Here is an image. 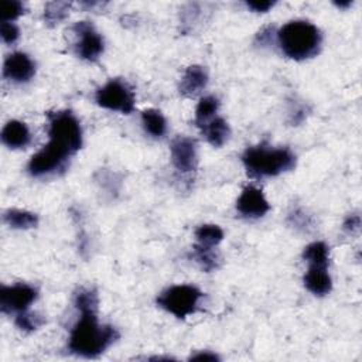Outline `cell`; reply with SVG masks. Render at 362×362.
Wrapping results in <instances>:
<instances>
[{
    "label": "cell",
    "instance_id": "6da1fadb",
    "mask_svg": "<svg viewBox=\"0 0 362 362\" xmlns=\"http://www.w3.org/2000/svg\"><path fill=\"white\" fill-rule=\"evenodd\" d=\"M96 311L98 308L79 310L81 317L72 327L68 341V348L72 354L83 358H96L119 338L115 327L98 322Z\"/></svg>",
    "mask_w": 362,
    "mask_h": 362
},
{
    "label": "cell",
    "instance_id": "7a4b0ae2",
    "mask_svg": "<svg viewBox=\"0 0 362 362\" xmlns=\"http://www.w3.org/2000/svg\"><path fill=\"white\" fill-rule=\"evenodd\" d=\"M242 163L250 178L274 177L296 167V156L287 147H269L264 144L247 147L242 154Z\"/></svg>",
    "mask_w": 362,
    "mask_h": 362
},
{
    "label": "cell",
    "instance_id": "3957f363",
    "mask_svg": "<svg viewBox=\"0 0 362 362\" xmlns=\"http://www.w3.org/2000/svg\"><path fill=\"white\" fill-rule=\"evenodd\" d=\"M276 35L284 55L296 61H303L317 55L322 42L320 30L313 23L304 20H296L284 24Z\"/></svg>",
    "mask_w": 362,
    "mask_h": 362
},
{
    "label": "cell",
    "instance_id": "277c9868",
    "mask_svg": "<svg viewBox=\"0 0 362 362\" xmlns=\"http://www.w3.org/2000/svg\"><path fill=\"white\" fill-rule=\"evenodd\" d=\"M47 117L49 141L74 156L82 147V129L76 116L71 110H59L49 112Z\"/></svg>",
    "mask_w": 362,
    "mask_h": 362
},
{
    "label": "cell",
    "instance_id": "5b68a950",
    "mask_svg": "<svg viewBox=\"0 0 362 362\" xmlns=\"http://www.w3.org/2000/svg\"><path fill=\"white\" fill-rule=\"evenodd\" d=\"M202 293L189 284H177L165 288L158 297L157 304L175 315L180 320L187 318L189 314L195 313Z\"/></svg>",
    "mask_w": 362,
    "mask_h": 362
},
{
    "label": "cell",
    "instance_id": "8992f818",
    "mask_svg": "<svg viewBox=\"0 0 362 362\" xmlns=\"http://www.w3.org/2000/svg\"><path fill=\"white\" fill-rule=\"evenodd\" d=\"M95 100L100 107L129 115L134 110V93L120 79H110L96 90Z\"/></svg>",
    "mask_w": 362,
    "mask_h": 362
},
{
    "label": "cell",
    "instance_id": "52a82bcc",
    "mask_svg": "<svg viewBox=\"0 0 362 362\" xmlns=\"http://www.w3.org/2000/svg\"><path fill=\"white\" fill-rule=\"evenodd\" d=\"M72 154L48 141L40 151H37L28 161L27 170L33 177H45L57 174L66 168L68 160Z\"/></svg>",
    "mask_w": 362,
    "mask_h": 362
},
{
    "label": "cell",
    "instance_id": "ba28073f",
    "mask_svg": "<svg viewBox=\"0 0 362 362\" xmlns=\"http://www.w3.org/2000/svg\"><path fill=\"white\" fill-rule=\"evenodd\" d=\"M37 290L25 283L13 286H1L0 288V310L4 314L23 313L37 300Z\"/></svg>",
    "mask_w": 362,
    "mask_h": 362
},
{
    "label": "cell",
    "instance_id": "9c48e42d",
    "mask_svg": "<svg viewBox=\"0 0 362 362\" xmlns=\"http://www.w3.org/2000/svg\"><path fill=\"white\" fill-rule=\"evenodd\" d=\"M74 33L78 37L76 52L82 59L96 61L99 55L103 52V40L100 34L95 30V27L89 21H78L72 27Z\"/></svg>",
    "mask_w": 362,
    "mask_h": 362
},
{
    "label": "cell",
    "instance_id": "30bf717a",
    "mask_svg": "<svg viewBox=\"0 0 362 362\" xmlns=\"http://www.w3.org/2000/svg\"><path fill=\"white\" fill-rule=\"evenodd\" d=\"M170 151L173 165L178 173L189 174L197 170L198 154L195 140L185 136H178L171 141Z\"/></svg>",
    "mask_w": 362,
    "mask_h": 362
},
{
    "label": "cell",
    "instance_id": "8fae6325",
    "mask_svg": "<svg viewBox=\"0 0 362 362\" xmlns=\"http://www.w3.org/2000/svg\"><path fill=\"white\" fill-rule=\"evenodd\" d=\"M236 209L242 216L255 219L269 212L270 205L259 188L249 185L243 188L242 194L239 195L236 201Z\"/></svg>",
    "mask_w": 362,
    "mask_h": 362
},
{
    "label": "cell",
    "instance_id": "7c38bea8",
    "mask_svg": "<svg viewBox=\"0 0 362 362\" xmlns=\"http://www.w3.org/2000/svg\"><path fill=\"white\" fill-rule=\"evenodd\" d=\"M35 74V64L24 52H13L6 57L3 76L13 82H28Z\"/></svg>",
    "mask_w": 362,
    "mask_h": 362
},
{
    "label": "cell",
    "instance_id": "4fadbf2b",
    "mask_svg": "<svg viewBox=\"0 0 362 362\" xmlns=\"http://www.w3.org/2000/svg\"><path fill=\"white\" fill-rule=\"evenodd\" d=\"M208 83V74L199 65H189L180 82L178 90L185 98H194L201 93Z\"/></svg>",
    "mask_w": 362,
    "mask_h": 362
},
{
    "label": "cell",
    "instance_id": "5bb4252c",
    "mask_svg": "<svg viewBox=\"0 0 362 362\" xmlns=\"http://www.w3.org/2000/svg\"><path fill=\"white\" fill-rule=\"evenodd\" d=\"M1 141L8 148H24L31 141V134L25 123L20 120H10L1 130Z\"/></svg>",
    "mask_w": 362,
    "mask_h": 362
},
{
    "label": "cell",
    "instance_id": "9a60e30c",
    "mask_svg": "<svg viewBox=\"0 0 362 362\" xmlns=\"http://www.w3.org/2000/svg\"><path fill=\"white\" fill-rule=\"evenodd\" d=\"M304 286L315 296L328 294L332 288V280L327 267L308 266V270L304 274Z\"/></svg>",
    "mask_w": 362,
    "mask_h": 362
},
{
    "label": "cell",
    "instance_id": "2e32d148",
    "mask_svg": "<svg viewBox=\"0 0 362 362\" xmlns=\"http://www.w3.org/2000/svg\"><path fill=\"white\" fill-rule=\"evenodd\" d=\"M206 141L214 147H222L230 136L229 124L223 117L215 116L209 122H206L202 127H199Z\"/></svg>",
    "mask_w": 362,
    "mask_h": 362
},
{
    "label": "cell",
    "instance_id": "e0dca14e",
    "mask_svg": "<svg viewBox=\"0 0 362 362\" xmlns=\"http://www.w3.org/2000/svg\"><path fill=\"white\" fill-rule=\"evenodd\" d=\"M141 123L144 130L153 137H163L167 132V122L160 110L146 109L141 113Z\"/></svg>",
    "mask_w": 362,
    "mask_h": 362
},
{
    "label": "cell",
    "instance_id": "ac0fdd59",
    "mask_svg": "<svg viewBox=\"0 0 362 362\" xmlns=\"http://www.w3.org/2000/svg\"><path fill=\"white\" fill-rule=\"evenodd\" d=\"M4 222L13 229H30L37 226L38 216L28 211L21 209H8L3 215Z\"/></svg>",
    "mask_w": 362,
    "mask_h": 362
},
{
    "label": "cell",
    "instance_id": "d6986e66",
    "mask_svg": "<svg viewBox=\"0 0 362 362\" xmlns=\"http://www.w3.org/2000/svg\"><path fill=\"white\" fill-rule=\"evenodd\" d=\"M328 246L324 242H313L305 246L303 252V259L308 263V266H321L327 267L328 266Z\"/></svg>",
    "mask_w": 362,
    "mask_h": 362
},
{
    "label": "cell",
    "instance_id": "ffe728a7",
    "mask_svg": "<svg viewBox=\"0 0 362 362\" xmlns=\"http://www.w3.org/2000/svg\"><path fill=\"white\" fill-rule=\"evenodd\" d=\"M219 107V100L215 96H204L195 109L194 123L197 127H202L206 122H209Z\"/></svg>",
    "mask_w": 362,
    "mask_h": 362
},
{
    "label": "cell",
    "instance_id": "44dd1931",
    "mask_svg": "<svg viewBox=\"0 0 362 362\" xmlns=\"http://www.w3.org/2000/svg\"><path fill=\"white\" fill-rule=\"evenodd\" d=\"M197 245L215 247L223 239V230L218 225H201L195 229Z\"/></svg>",
    "mask_w": 362,
    "mask_h": 362
},
{
    "label": "cell",
    "instance_id": "7402d4cb",
    "mask_svg": "<svg viewBox=\"0 0 362 362\" xmlns=\"http://www.w3.org/2000/svg\"><path fill=\"white\" fill-rule=\"evenodd\" d=\"M192 256L199 263L202 270H205V272H212L219 264V256H218L216 250H214V247H206V246H201V245L195 243Z\"/></svg>",
    "mask_w": 362,
    "mask_h": 362
},
{
    "label": "cell",
    "instance_id": "603a6c76",
    "mask_svg": "<svg viewBox=\"0 0 362 362\" xmlns=\"http://www.w3.org/2000/svg\"><path fill=\"white\" fill-rule=\"evenodd\" d=\"M71 3L68 1H51L45 4L44 8V20L45 23H48L49 25L58 24L59 21H62L69 11Z\"/></svg>",
    "mask_w": 362,
    "mask_h": 362
},
{
    "label": "cell",
    "instance_id": "cb8c5ba5",
    "mask_svg": "<svg viewBox=\"0 0 362 362\" xmlns=\"http://www.w3.org/2000/svg\"><path fill=\"white\" fill-rule=\"evenodd\" d=\"M44 318L37 314V313H27V311H23V313H18L17 317H16V325L17 328L25 331V332H31L37 328H40L42 324H44Z\"/></svg>",
    "mask_w": 362,
    "mask_h": 362
},
{
    "label": "cell",
    "instance_id": "d4e9b609",
    "mask_svg": "<svg viewBox=\"0 0 362 362\" xmlns=\"http://www.w3.org/2000/svg\"><path fill=\"white\" fill-rule=\"evenodd\" d=\"M24 13V6L21 1L4 0L1 3V21L11 23Z\"/></svg>",
    "mask_w": 362,
    "mask_h": 362
},
{
    "label": "cell",
    "instance_id": "484cf974",
    "mask_svg": "<svg viewBox=\"0 0 362 362\" xmlns=\"http://www.w3.org/2000/svg\"><path fill=\"white\" fill-rule=\"evenodd\" d=\"M0 33H1V38L6 44H14L20 35L17 25H14L13 23H7V21H1Z\"/></svg>",
    "mask_w": 362,
    "mask_h": 362
},
{
    "label": "cell",
    "instance_id": "4316f807",
    "mask_svg": "<svg viewBox=\"0 0 362 362\" xmlns=\"http://www.w3.org/2000/svg\"><path fill=\"white\" fill-rule=\"evenodd\" d=\"M359 226H361V218L359 215L354 214V215H349L345 222H344V230L345 232H349V233H354L356 230H359Z\"/></svg>",
    "mask_w": 362,
    "mask_h": 362
},
{
    "label": "cell",
    "instance_id": "83f0119b",
    "mask_svg": "<svg viewBox=\"0 0 362 362\" xmlns=\"http://www.w3.org/2000/svg\"><path fill=\"white\" fill-rule=\"evenodd\" d=\"M246 6L256 13H266L270 7L274 6V1H247Z\"/></svg>",
    "mask_w": 362,
    "mask_h": 362
},
{
    "label": "cell",
    "instance_id": "f1b7e54d",
    "mask_svg": "<svg viewBox=\"0 0 362 362\" xmlns=\"http://www.w3.org/2000/svg\"><path fill=\"white\" fill-rule=\"evenodd\" d=\"M191 359H194V361H202V359H204V361H218L219 356L215 355V354H212V352H209V351H204V352H199V354L192 355Z\"/></svg>",
    "mask_w": 362,
    "mask_h": 362
},
{
    "label": "cell",
    "instance_id": "f546056e",
    "mask_svg": "<svg viewBox=\"0 0 362 362\" xmlns=\"http://www.w3.org/2000/svg\"><path fill=\"white\" fill-rule=\"evenodd\" d=\"M338 7H345V6H349L351 4V1L348 0V1H345V3H335Z\"/></svg>",
    "mask_w": 362,
    "mask_h": 362
}]
</instances>
